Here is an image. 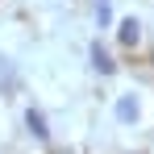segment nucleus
<instances>
[{
    "mask_svg": "<svg viewBox=\"0 0 154 154\" xmlns=\"http://www.w3.org/2000/svg\"><path fill=\"white\" fill-rule=\"evenodd\" d=\"M117 38H121V46H137V42H142V25H137L133 17H125V21L117 25Z\"/></svg>",
    "mask_w": 154,
    "mask_h": 154,
    "instance_id": "nucleus-3",
    "label": "nucleus"
},
{
    "mask_svg": "<svg viewBox=\"0 0 154 154\" xmlns=\"http://www.w3.org/2000/svg\"><path fill=\"white\" fill-rule=\"evenodd\" d=\"M117 121L129 125V121H137V96L125 92V96H117Z\"/></svg>",
    "mask_w": 154,
    "mask_h": 154,
    "instance_id": "nucleus-2",
    "label": "nucleus"
},
{
    "mask_svg": "<svg viewBox=\"0 0 154 154\" xmlns=\"http://www.w3.org/2000/svg\"><path fill=\"white\" fill-rule=\"evenodd\" d=\"M25 125H29V133H33L38 142H46V137H50V129H46V117H42L38 108H29V112H25Z\"/></svg>",
    "mask_w": 154,
    "mask_h": 154,
    "instance_id": "nucleus-4",
    "label": "nucleus"
},
{
    "mask_svg": "<svg viewBox=\"0 0 154 154\" xmlns=\"http://www.w3.org/2000/svg\"><path fill=\"white\" fill-rule=\"evenodd\" d=\"M96 21H100V29L112 25V4H108V0H96Z\"/></svg>",
    "mask_w": 154,
    "mask_h": 154,
    "instance_id": "nucleus-5",
    "label": "nucleus"
},
{
    "mask_svg": "<svg viewBox=\"0 0 154 154\" xmlns=\"http://www.w3.org/2000/svg\"><path fill=\"white\" fill-rule=\"evenodd\" d=\"M88 54H92V71H96V75H117V63H112V54L104 50L100 42H92Z\"/></svg>",
    "mask_w": 154,
    "mask_h": 154,
    "instance_id": "nucleus-1",
    "label": "nucleus"
}]
</instances>
